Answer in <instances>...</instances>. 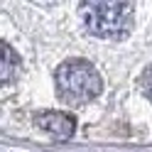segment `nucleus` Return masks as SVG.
<instances>
[{"label": "nucleus", "mask_w": 152, "mask_h": 152, "mask_svg": "<svg viewBox=\"0 0 152 152\" xmlns=\"http://www.w3.org/2000/svg\"><path fill=\"white\" fill-rule=\"evenodd\" d=\"M140 83H142V91H145V96L152 101V64L147 66L145 71H142V79H140Z\"/></svg>", "instance_id": "39448f33"}, {"label": "nucleus", "mask_w": 152, "mask_h": 152, "mask_svg": "<svg viewBox=\"0 0 152 152\" xmlns=\"http://www.w3.org/2000/svg\"><path fill=\"white\" fill-rule=\"evenodd\" d=\"M20 69V59H17V54L12 52V47L3 42V59H0V79L3 83H10L15 79V71Z\"/></svg>", "instance_id": "20e7f679"}, {"label": "nucleus", "mask_w": 152, "mask_h": 152, "mask_svg": "<svg viewBox=\"0 0 152 152\" xmlns=\"http://www.w3.org/2000/svg\"><path fill=\"white\" fill-rule=\"evenodd\" d=\"M37 125L42 130H47L49 135H54L56 140H69L76 130V120L66 113H59V110H44L37 115Z\"/></svg>", "instance_id": "7ed1b4c3"}, {"label": "nucleus", "mask_w": 152, "mask_h": 152, "mask_svg": "<svg viewBox=\"0 0 152 152\" xmlns=\"http://www.w3.org/2000/svg\"><path fill=\"white\" fill-rule=\"evenodd\" d=\"M56 91L66 103H86L103 91V81L91 61L69 59L56 69Z\"/></svg>", "instance_id": "f257e3e1"}, {"label": "nucleus", "mask_w": 152, "mask_h": 152, "mask_svg": "<svg viewBox=\"0 0 152 152\" xmlns=\"http://www.w3.org/2000/svg\"><path fill=\"white\" fill-rule=\"evenodd\" d=\"M79 12L91 34L103 39H123L132 30L135 7L130 3H83Z\"/></svg>", "instance_id": "f03ea898"}]
</instances>
